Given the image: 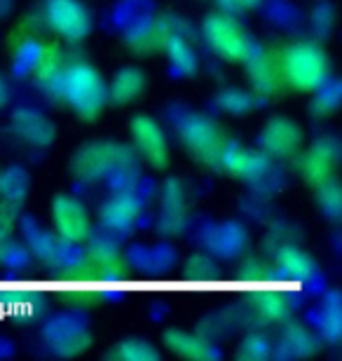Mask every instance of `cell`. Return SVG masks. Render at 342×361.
Wrapping results in <instances>:
<instances>
[{
    "label": "cell",
    "mask_w": 342,
    "mask_h": 361,
    "mask_svg": "<svg viewBox=\"0 0 342 361\" xmlns=\"http://www.w3.org/2000/svg\"><path fill=\"white\" fill-rule=\"evenodd\" d=\"M324 334L336 343L340 338V307H338V293H331V302L324 305Z\"/></svg>",
    "instance_id": "25"
},
{
    "label": "cell",
    "mask_w": 342,
    "mask_h": 361,
    "mask_svg": "<svg viewBox=\"0 0 342 361\" xmlns=\"http://www.w3.org/2000/svg\"><path fill=\"white\" fill-rule=\"evenodd\" d=\"M138 214H141V207L138 202L127 192H115L111 200H106V204L101 207L99 219L101 226L106 230H113V233H127L129 228L134 226Z\"/></svg>",
    "instance_id": "12"
},
{
    "label": "cell",
    "mask_w": 342,
    "mask_h": 361,
    "mask_svg": "<svg viewBox=\"0 0 342 361\" xmlns=\"http://www.w3.org/2000/svg\"><path fill=\"white\" fill-rule=\"evenodd\" d=\"M14 221H17V204L14 202H0V242L12 233Z\"/></svg>",
    "instance_id": "27"
},
{
    "label": "cell",
    "mask_w": 342,
    "mask_h": 361,
    "mask_svg": "<svg viewBox=\"0 0 342 361\" xmlns=\"http://www.w3.org/2000/svg\"><path fill=\"white\" fill-rule=\"evenodd\" d=\"M52 216H54L56 233H59L61 240H66L71 244L85 242L92 233V221H90V214H87L85 204H80L71 195L54 197Z\"/></svg>",
    "instance_id": "9"
},
{
    "label": "cell",
    "mask_w": 342,
    "mask_h": 361,
    "mask_svg": "<svg viewBox=\"0 0 342 361\" xmlns=\"http://www.w3.org/2000/svg\"><path fill=\"white\" fill-rule=\"evenodd\" d=\"M164 343L173 355L183 357V359H214V357H218L214 345L202 341L200 336L185 334V331H166Z\"/></svg>",
    "instance_id": "15"
},
{
    "label": "cell",
    "mask_w": 342,
    "mask_h": 361,
    "mask_svg": "<svg viewBox=\"0 0 342 361\" xmlns=\"http://www.w3.org/2000/svg\"><path fill=\"white\" fill-rule=\"evenodd\" d=\"M340 157V143L336 139H322L303 155L300 171L303 178L312 185H322L333 178V169Z\"/></svg>",
    "instance_id": "11"
},
{
    "label": "cell",
    "mask_w": 342,
    "mask_h": 361,
    "mask_svg": "<svg viewBox=\"0 0 342 361\" xmlns=\"http://www.w3.org/2000/svg\"><path fill=\"white\" fill-rule=\"evenodd\" d=\"M7 97H10V90H7V82L5 78L0 75V108H3L7 104Z\"/></svg>",
    "instance_id": "30"
},
{
    "label": "cell",
    "mask_w": 342,
    "mask_h": 361,
    "mask_svg": "<svg viewBox=\"0 0 342 361\" xmlns=\"http://www.w3.org/2000/svg\"><path fill=\"white\" fill-rule=\"evenodd\" d=\"M26 188H28L26 171H21V169L0 171V197L5 202H14V204H17L26 195Z\"/></svg>",
    "instance_id": "21"
},
{
    "label": "cell",
    "mask_w": 342,
    "mask_h": 361,
    "mask_svg": "<svg viewBox=\"0 0 342 361\" xmlns=\"http://www.w3.org/2000/svg\"><path fill=\"white\" fill-rule=\"evenodd\" d=\"M132 136L134 143L145 160H148L155 169L169 167V141L150 115H136L132 120Z\"/></svg>",
    "instance_id": "10"
},
{
    "label": "cell",
    "mask_w": 342,
    "mask_h": 361,
    "mask_svg": "<svg viewBox=\"0 0 342 361\" xmlns=\"http://www.w3.org/2000/svg\"><path fill=\"white\" fill-rule=\"evenodd\" d=\"M276 261H279L283 270L291 274H298V277L310 279V277H317L319 274L317 263L312 261V256L305 254V251L298 247H283L279 251V256H276Z\"/></svg>",
    "instance_id": "19"
},
{
    "label": "cell",
    "mask_w": 342,
    "mask_h": 361,
    "mask_svg": "<svg viewBox=\"0 0 342 361\" xmlns=\"http://www.w3.org/2000/svg\"><path fill=\"white\" fill-rule=\"evenodd\" d=\"M164 45H166V52H169L171 63L178 71H183V73H190V71H195V66H197V59H195L193 47L188 45L185 38H181V35H176V33L166 35Z\"/></svg>",
    "instance_id": "20"
},
{
    "label": "cell",
    "mask_w": 342,
    "mask_h": 361,
    "mask_svg": "<svg viewBox=\"0 0 342 361\" xmlns=\"http://www.w3.org/2000/svg\"><path fill=\"white\" fill-rule=\"evenodd\" d=\"M132 167V153L125 146L115 143H87L73 157V174L80 180H99L104 176H113L115 171Z\"/></svg>",
    "instance_id": "4"
},
{
    "label": "cell",
    "mask_w": 342,
    "mask_h": 361,
    "mask_svg": "<svg viewBox=\"0 0 342 361\" xmlns=\"http://www.w3.org/2000/svg\"><path fill=\"white\" fill-rule=\"evenodd\" d=\"M246 63H249L253 87H256L258 92H263V94H270L276 87V82H279V75H276L272 56L265 54L263 49H253L251 56L246 59Z\"/></svg>",
    "instance_id": "17"
},
{
    "label": "cell",
    "mask_w": 342,
    "mask_h": 361,
    "mask_svg": "<svg viewBox=\"0 0 342 361\" xmlns=\"http://www.w3.org/2000/svg\"><path fill=\"white\" fill-rule=\"evenodd\" d=\"M317 190H319V204H322L324 214L331 216V219H338V216H340V207H342L338 180L336 178H329L326 183L317 185Z\"/></svg>",
    "instance_id": "24"
},
{
    "label": "cell",
    "mask_w": 342,
    "mask_h": 361,
    "mask_svg": "<svg viewBox=\"0 0 342 361\" xmlns=\"http://www.w3.org/2000/svg\"><path fill=\"white\" fill-rule=\"evenodd\" d=\"M281 348L283 352H291V355H295V357H307L317 350V345H314V338H312L307 331L300 326H293L283 336Z\"/></svg>",
    "instance_id": "23"
},
{
    "label": "cell",
    "mask_w": 342,
    "mask_h": 361,
    "mask_svg": "<svg viewBox=\"0 0 342 361\" xmlns=\"http://www.w3.org/2000/svg\"><path fill=\"white\" fill-rule=\"evenodd\" d=\"M244 242H246L244 230L235 226V223L216 228L214 233L209 235V249L216 251L218 256H237L239 251H242Z\"/></svg>",
    "instance_id": "18"
},
{
    "label": "cell",
    "mask_w": 342,
    "mask_h": 361,
    "mask_svg": "<svg viewBox=\"0 0 342 361\" xmlns=\"http://www.w3.org/2000/svg\"><path fill=\"white\" fill-rule=\"evenodd\" d=\"M49 26L66 40H83L92 28V17L80 0H47L45 7Z\"/></svg>",
    "instance_id": "6"
},
{
    "label": "cell",
    "mask_w": 342,
    "mask_h": 361,
    "mask_svg": "<svg viewBox=\"0 0 342 361\" xmlns=\"http://www.w3.org/2000/svg\"><path fill=\"white\" fill-rule=\"evenodd\" d=\"M281 78L293 90L314 92L329 80V56L317 42H293L281 56Z\"/></svg>",
    "instance_id": "2"
},
{
    "label": "cell",
    "mask_w": 342,
    "mask_h": 361,
    "mask_svg": "<svg viewBox=\"0 0 342 361\" xmlns=\"http://www.w3.org/2000/svg\"><path fill=\"white\" fill-rule=\"evenodd\" d=\"M111 355L125 361H155L159 357L157 350L143 341H125V343L115 345Z\"/></svg>",
    "instance_id": "22"
},
{
    "label": "cell",
    "mask_w": 342,
    "mask_h": 361,
    "mask_svg": "<svg viewBox=\"0 0 342 361\" xmlns=\"http://www.w3.org/2000/svg\"><path fill=\"white\" fill-rule=\"evenodd\" d=\"M56 94L66 99L73 111L87 122L99 118V113L104 111L106 99H108L104 78H101L97 68L85 61H78V63H73V66L63 68L61 80H59V92Z\"/></svg>",
    "instance_id": "1"
},
{
    "label": "cell",
    "mask_w": 342,
    "mask_h": 361,
    "mask_svg": "<svg viewBox=\"0 0 342 361\" xmlns=\"http://www.w3.org/2000/svg\"><path fill=\"white\" fill-rule=\"evenodd\" d=\"M143 87H145V75L138 68L127 66L115 73L111 90H108V97H111L115 104H129V101H134L136 97H141Z\"/></svg>",
    "instance_id": "16"
},
{
    "label": "cell",
    "mask_w": 342,
    "mask_h": 361,
    "mask_svg": "<svg viewBox=\"0 0 342 361\" xmlns=\"http://www.w3.org/2000/svg\"><path fill=\"white\" fill-rule=\"evenodd\" d=\"M47 341L59 355H75V352L85 350L90 345V336H87V331L80 324L59 317V319L49 322Z\"/></svg>",
    "instance_id": "14"
},
{
    "label": "cell",
    "mask_w": 342,
    "mask_h": 361,
    "mask_svg": "<svg viewBox=\"0 0 342 361\" xmlns=\"http://www.w3.org/2000/svg\"><path fill=\"white\" fill-rule=\"evenodd\" d=\"M270 355V345H267L265 338H249L242 350H239V357H249V359H260Z\"/></svg>",
    "instance_id": "28"
},
{
    "label": "cell",
    "mask_w": 342,
    "mask_h": 361,
    "mask_svg": "<svg viewBox=\"0 0 342 361\" xmlns=\"http://www.w3.org/2000/svg\"><path fill=\"white\" fill-rule=\"evenodd\" d=\"M218 167L230 171L235 178L242 180H256L265 178L267 171H270V162H267V155L260 153V150H249L239 143H223L221 153H218Z\"/></svg>",
    "instance_id": "7"
},
{
    "label": "cell",
    "mask_w": 342,
    "mask_h": 361,
    "mask_svg": "<svg viewBox=\"0 0 342 361\" xmlns=\"http://www.w3.org/2000/svg\"><path fill=\"white\" fill-rule=\"evenodd\" d=\"M181 141L185 143L188 150L202 162H218V153L223 148V134L216 122H211L204 115H188L178 125Z\"/></svg>",
    "instance_id": "5"
},
{
    "label": "cell",
    "mask_w": 342,
    "mask_h": 361,
    "mask_svg": "<svg viewBox=\"0 0 342 361\" xmlns=\"http://www.w3.org/2000/svg\"><path fill=\"white\" fill-rule=\"evenodd\" d=\"M218 104H221V106L225 108V111H230V113H246V111H251L253 101H251V97H249L246 92L230 90V92L221 94Z\"/></svg>",
    "instance_id": "26"
},
{
    "label": "cell",
    "mask_w": 342,
    "mask_h": 361,
    "mask_svg": "<svg viewBox=\"0 0 342 361\" xmlns=\"http://www.w3.org/2000/svg\"><path fill=\"white\" fill-rule=\"evenodd\" d=\"M225 10L230 12H244V10H251V7H256L260 0H218Z\"/></svg>",
    "instance_id": "29"
},
{
    "label": "cell",
    "mask_w": 342,
    "mask_h": 361,
    "mask_svg": "<svg viewBox=\"0 0 342 361\" xmlns=\"http://www.w3.org/2000/svg\"><path fill=\"white\" fill-rule=\"evenodd\" d=\"M204 38L211 49L225 61H246L256 49L249 31L232 14H209L204 19Z\"/></svg>",
    "instance_id": "3"
},
{
    "label": "cell",
    "mask_w": 342,
    "mask_h": 361,
    "mask_svg": "<svg viewBox=\"0 0 342 361\" xmlns=\"http://www.w3.org/2000/svg\"><path fill=\"white\" fill-rule=\"evenodd\" d=\"M258 143H260V153L270 157H291L303 146V129L291 118L276 115V118H272L263 127V132L258 136Z\"/></svg>",
    "instance_id": "8"
},
{
    "label": "cell",
    "mask_w": 342,
    "mask_h": 361,
    "mask_svg": "<svg viewBox=\"0 0 342 361\" xmlns=\"http://www.w3.org/2000/svg\"><path fill=\"white\" fill-rule=\"evenodd\" d=\"M12 127L19 134V139H24L31 146H47L54 139V127L45 115L31 108H21L12 115Z\"/></svg>",
    "instance_id": "13"
}]
</instances>
